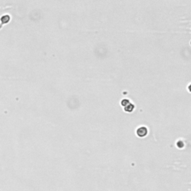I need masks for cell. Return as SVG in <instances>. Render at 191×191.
Wrapping results in <instances>:
<instances>
[{
    "label": "cell",
    "instance_id": "cell-1",
    "mask_svg": "<svg viewBox=\"0 0 191 191\" xmlns=\"http://www.w3.org/2000/svg\"><path fill=\"white\" fill-rule=\"evenodd\" d=\"M147 128L146 127H140L137 130V135L140 137H143L147 134Z\"/></svg>",
    "mask_w": 191,
    "mask_h": 191
},
{
    "label": "cell",
    "instance_id": "cell-2",
    "mask_svg": "<svg viewBox=\"0 0 191 191\" xmlns=\"http://www.w3.org/2000/svg\"><path fill=\"white\" fill-rule=\"evenodd\" d=\"M134 106L133 105H131L130 102H129L128 105H126L125 106V111H127V112H132L133 110H134Z\"/></svg>",
    "mask_w": 191,
    "mask_h": 191
}]
</instances>
